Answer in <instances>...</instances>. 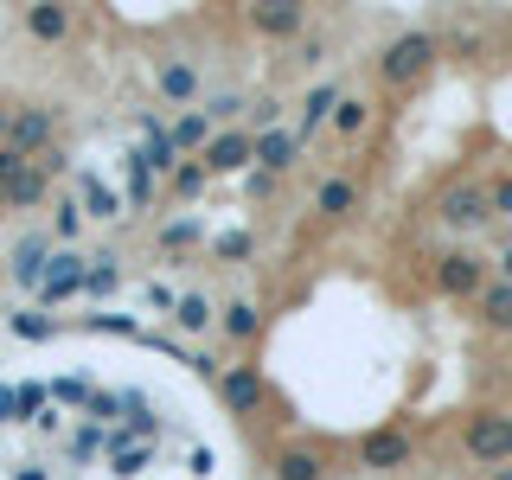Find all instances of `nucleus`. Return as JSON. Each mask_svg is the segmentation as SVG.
<instances>
[{
  "label": "nucleus",
  "instance_id": "15",
  "mask_svg": "<svg viewBox=\"0 0 512 480\" xmlns=\"http://www.w3.org/2000/svg\"><path fill=\"white\" fill-rule=\"evenodd\" d=\"M276 480H327V461L314 448H276Z\"/></svg>",
  "mask_w": 512,
  "mask_h": 480
},
{
  "label": "nucleus",
  "instance_id": "18",
  "mask_svg": "<svg viewBox=\"0 0 512 480\" xmlns=\"http://www.w3.org/2000/svg\"><path fill=\"white\" fill-rule=\"evenodd\" d=\"M116 288H122V263H116V256H96V263L84 269V288H77V295L103 301V295H116Z\"/></svg>",
  "mask_w": 512,
  "mask_h": 480
},
{
  "label": "nucleus",
  "instance_id": "2",
  "mask_svg": "<svg viewBox=\"0 0 512 480\" xmlns=\"http://www.w3.org/2000/svg\"><path fill=\"white\" fill-rule=\"evenodd\" d=\"M7 148L20 154V160H39L45 148H58V109H45V103L13 109V122H7Z\"/></svg>",
  "mask_w": 512,
  "mask_h": 480
},
{
  "label": "nucleus",
  "instance_id": "11",
  "mask_svg": "<svg viewBox=\"0 0 512 480\" xmlns=\"http://www.w3.org/2000/svg\"><path fill=\"white\" fill-rule=\"evenodd\" d=\"M167 135H173V148H180V154H192V160H199L205 148H212V135H218V128L205 122V109H180Z\"/></svg>",
  "mask_w": 512,
  "mask_h": 480
},
{
  "label": "nucleus",
  "instance_id": "35",
  "mask_svg": "<svg viewBox=\"0 0 512 480\" xmlns=\"http://www.w3.org/2000/svg\"><path fill=\"white\" fill-rule=\"evenodd\" d=\"M32 167H39L45 180H58V173H71V154H64V148H45L39 160H32Z\"/></svg>",
  "mask_w": 512,
  "mask_h": 480
},
{
  "label": "nucleus",
  "instance_id": "13",
  "mask_svg": "<svg viewBox=\"0 0 512 480\" xmlns=\"http://www.w3.org/2000/svg\"><path fill=\"white\" fill-rule=\"evenodd\" d=\"M26 32L39 45H58L64 32H71V7H58V0H39V7H26Z\"/></svg>",
  "mask_w": 512,
  "mask_h": 480
},
{
  "label": "nucleus",
  "instance_id": "33",
  "mask_svg": "<svg viewBox=\"0 0 512 480\" xmlns=\"http://www.w3.org/2000/svg\"><path fill=\"white\" fill-rule=\"evenodd\" d=\"M13 391H20V423H32V416L45 410V397H52L45 384H13Z\"/></svg>",
  "mask_w": 512,
  "mask_h": 480
},
{
  "label": "nucleus",
  "instance_id": "22",
  "mask_svg": "<svg viewBox=\"0 0 512 480\" xmlns=\"http://www.w3.org/2000/svg\"><path fill=\"white\" fill-rule=\"evenodd\" d=\"M218 327L231 333V340H256V333H263V314H256L250 301H231V308L218 314Z\"/></svg>",
  "mask_w": 512,
  "mask_h": 480
},
{
  "label": "nucleus",
  "instance_id": "7",
  "mask_svg": "<svg viewBox=\"0 0 512 480\" xmlns=\"http://www.w3.org/2000/svg\"><path fill=\"white\" fill-rule=\"evenodd\" d=\"M77 288H84V256H77V250H58L52 263H45V276H39V301L52 308V301L77 295Z\"/></svg>",
  "mask_w": 512,
  "mask_h": 480
},
{
  "label": "nucleus",
  "instance_id": "34",
  "mask_svg": "<svg viewBox=\"0 0 512 480\" xmlns=\"http://www.w3.org/2000/svg\"><path fill=\"white\" fill-rule=\"evenodd\" d=\"M13 333H20V340H45V333H52V314H13Z\"/></svg>",
  "mask_w": 512,
  "mask_h": 480
},
{
  "label": "nucleus",
  "instance_id": "16",
  "mask_svg": "<svg viewBox=\"0 0 512 480\" xmlns=\"http://www.w3.org/2000/svg\"><path fill=\"white\" fill-rule=\"evenodd\" d=\"M148 461H154V442H116V448H109V474H116V480L148 474Z\"/></svg>",
  "mask_w": 512,
  "mask_h": 480
},
{
  "label": "nucleus",
  "instance_id": "1",
  "mask_svg": "<svg viewBox=\"0 0 512 480\" xmlns=\"http://www.w3.org/2000/svg\"><path fill=\"white\" fill-rule=\"evenodd\" d=\"M436 32H404V39H391L384 45V58H378V77L391 90H404V84H416V77L429 71V64H436Z\"/></svg>",
  "mask_w": 512,
  "mask_h": 480
},
{
  "label": "nucleus",
  "instance_id": "43",
  "mask_svg": "<svg viewBox=\"0 0 512 480\" xmlns=\"http://www.w3.org/2000/svg\"><path fill=\"white\" fill-rule=\"evenodd\" d=\"M13 480H52V474H45V468H39V461H26V468H20V474H13Z\"/></svg>",
  "mask_w": 512,
  "mask_h": 480
},
{
  "label": "nucleus",
  "instance_id": "5",
  "mask_svg": "<svg viewBox=\"0 0 512 480\" xmlns=\"http://www.w3.org/2000/svg\"><path fill=\"white\" fill-rule=\"evenodd\" d=\"M199 160H205V173H244V167H256V141L244 135V128H218L212 148H205Z\"/></svg>",
  "mask_w": 512,
  "mask_h": 480
},
{
  "label": "nucleus",
  "instance_id": "46",
  "mask_svg": "<svg viewBox=\"0 0 512 480\" xmlns=\"http://www.w3.org/2000/svg\"><path fill=\"white\" fill-rule=\"evenodd\" d=\"M0 218H7V192H0Z\"/></svg>",
  "mask_w": 512,
  "mask_h": 480
},
{
  "label": "nucleus",
  "instance_id": "37",
  "mask_svg": "<svg viewBox=\"0 0 512 480\" xmlns=\"http://www.w3.org/2000/svg\"><path fill=\"white\" fill-rule=\"evenodd\" d=\"M26 167H32V160H20V154H13V148H0V192H7L13 180H20Z\"/></svg>",
  "mask_w": 512,
  "mask_h": 480
},
{
  "label": "nucleus",
  "instance_id": "14",
  "mask_svg": "<svg viewBox=\"0 0 512 480\" xmlns=\"http://www.w3.org/2000/svg\"><path fill=\"white\" fill-rule=\"evenodd\" d=\"M45 263H52V250H45V237H20V250H13V282H20V288H39Z\"/></svg>",
  "mask_w": 512,
  "mask_h": 480
},
{
  "label": "nucleus",
  "instance_id": "10",
  "mask_svg": "<svg viewBox=\"0 0 512 480\" xmlns=\"http://www.w3.org/2000/svg\"><path fill=\"white\" fill-rule=\"evenodd\" d=\"M436 288L442 295H480V256H468V250H448L442 263H436Z\"/></svg>",
  "mask_w": 512,
  "mask_h": 480
},
{
  "label": "nucleus",
  "instance_id": "30",
  "mask_svg": "<svg viewBox=\"0 0 512 480\" xmlns=\"http://www.w3.org/2000/svg\"><path fill=\"white\" fill-rule=\"evenodd\" d=\"M103 448H109V436H103V423H90V429H77V436H71V455H77V461L103 455Z\"/></svg>",
  "mask_w": 512,
  "mask_h": 480
},
{
  "label": "nucleus",
  "instance_id": "29",
  "mask_svg": "<svg viewBox=\"0 0 512 480\" xmlns=\"http://www.w3.org/2000/svg\"><path fill=\"white\" fill-rule=\"evenodd\" d=\"M205 180H212V173H205V160H180V167H173V186H180L186 199H199Z\"/></svg>",
  "mask_w": 512,
  "mask_h": 480
},
{
  "label": "nucleus",
  "instance_id": "31",
  "mask_svg": "<svg viewBox=\"0 0 512 480\" xmlns=\"http://www.w3.org/2000/svg\"><path fill=\"white\" fill-rule=\"evenodd\" d=\"M45 391H52L58 404H90V378H58V384H45Z\"/></svg>",
  "mask_w": 512,
  "mask_h": 480
},
{
  "label": "nucleus",
  "instance_id": "24",
  "mask_svg": "<svg viewBox=\"0 0 512 480\" xmlns=\"http://www.w3.org/2000/svg\"><path fill=\"white\" fill-rule=\"evenodd\" d=\"M77 186H84V205H90V218H116L122 205H116V192H109L96 173H77Z\"/></svg>",
  "mask_w": 512,
  "mask_h": 480
},
{
  "label": "nucleus",
  "instance_id": "27",
  "mask_svg": "<svg viewBox=\"0 0 512 480\" xmlns=\"http://www.w3.org/2000/svg\"><path fill=\"white\" fill-rule=\"evenodd\" d=\"M237 116H244V96H237V90H218L212 103H205V122H212V128H231Z\"/></svg>",
  "mask_w": 512,
  "mask_h": 480
},
{
  "label": "nucleus",
  "instance_id": "3",
  "mask_svg": "<svg viewBox=\"0 0 512 480\" xmlns=\"http://www.w3.org/2000/svg\"><path fill=\"white\" fill-rule=\"evenodd\" d=\"M468 455L480 461V468H506L512 461V416L506 410H480V416H468Z\"/></svg>",
  "mask_w": 512,
  "mask_h": 480
},
{
  "label": "nucleus",
  "instance_id": "28",
  "mask_svg": "<svg viewBox=\"0 0 512 480\" xmlns=\"http://www.w3.org/2000/svg\"><path fill=\"white\" fill-rule=\"evenodd\" d=\"M365 116H372V109H365L359 103V96H340V103H333V128H340V135H359V128H365Z\"/></svg>",
  "mask_w": 512,
  "mask_h": 480
},
{
  "label": "nucleus",
  "instance_id": "6",
  "mask_svg": "<svg viewBox=\"0 0 512 480\" xmlns=\"http://www.w3.org/2000/svg\"><path fill=\"white\" fill-rule=\"evenodd\" d=\"M218 391H224V404H231L237 416H256L263 397H269V384H263L256 365H231V372H218Z\"/></svg>",
  "mask_w": 512,
  "mask_h": 480
},
{
  "label": "nucleus",
  "instance_id": "32",
  "mask_svg": "<svg viewBox=\"0 0 512 480\" xmlns=\"http://www.w3.org/2000/svg\"><path fill=\"white\" fill-rule=\"evenodd\" d=\"M199 231H205L199 218H173L167 231H160V244H167V250H180V244H192V237H199Z\"/></svg>",
  "mask_w": 512,
  "mask_h": 480
},
{
  "label": "nucleus",
  "instance_id": "17",
  "mask_svg": "<svg viewBox=\"0 0 512 480\" xmlns=\"http://www.w3.org/2000/svg\"><path fill=\"white\" fill-rule=\"evenodd\" d=\"M45 192H52V180H45L39 167H26L20 180L7 186V212H32V205H45Z\"/></svg>",
  "mask_w": 512,
  "mask_h": 480
},
{
  "label": "nucleus",
  "instance_id": "9",
  "mask_svg": "<svg viewBox=\"0 0 512 480\" xmlns=\"http://www.w3.org/2000/svg\"><path fill=\"white\" fill-rule=\"evenodd\" d=\"M250 26L263 32V39H301V26H308V7H288V0H263V7H250Z\"/></svg>",
  "mask_w": 512,
  "mask_h": 480
},
{
  "label": "nucleus",
  "instance_id": "36",
  "mask_svg": "<svg viewBox=\"0 0 512 480\" xmlns=\"http://www.w3.org/2000/svg\"><path fill=\"white\" fill-rule=\"evenodd\" d=\"M84 327H103V333H128V340H135V320H122V314H84Z\"/></svg>",
  "mask_w": 512,
  "mask_h": 480
},
{
  "label": "nucleus",
  "instance_id": "20",
  "mask_svg": "<svg viewBox=\"0 0 512 480\" xmlns=\"http://www.w3.org/2000/svg\"><path fill=\"white\" fill-rule=\"evenodd\" d=\"M314 205H320V218H346L352 205H359V186H352V180H327L314 192Z\"/></svg>",
  "mask_w": 512,
  "mask_h": 480
},
{
  "label": "nucleus",
  "instance_id": "42",
  "mask_svg": "<svg viewBox=\"0 0 512 480\" xmlns=\"http://www.w3.org/2000/svg\"><path fill=\"white\" fill-rule=\"evenodd\" d=\"M77 224H84V205H71V199H64V205H58V231H64V237H71V231H77Z\"/></svg>",
  "mask_w": 512,
  "mask_h": 480
},
{
  "label": "nucleus",
  "instance_id": "12",
  "mask_svg": "<svg viewBox=\"0 0 512 480\" xmlns=\"http://www.w3.org/2000/svg\"><path fill=\"white\" fill-rule=\"evenodd\" d=\"M301 160V141L288 135V128H269V135H256V167L263 173H288Z\"/></svg>",
  "mask_w": 512,
  "mask_h": 480
},
{
  "label": "nucleus",
  "instance_id": "41",
  "mask_svg": "<svg viewBox=\"0 0 512 480\" xmlns=\"http://www.w3.org/2000/svg\"><path fill=\"white\" fill-rule=\"evenodd\" d=\"M0 423H20V391L13 384H0Z\"/></svg>",
  "mask_w": 512,
  "mask_h": 480
},
{
  "label": "nucleus",
  "instance_id": "21",
  "mask_svg": "<svg viewBox=\"0 0 512 480\" xmlns=\"http://www.w3.org/2000/svg\"><path fill=\"white\" fill-rule=\"evenodd\" d=\"M173 320H180L186 333H205V327H212V301H205L199 288H186V295L173 301Z\"/></svg>",
  "mask_w": 512,
  "mask_h": 480
},
{
  "label": "nucleus",
  "instance_id": "44",
  "mask_svg": "<svg viewBox=\"0 0 512 480\" xmlns=\"http://www.w3.org/2000/svg\"><path fill=\"white\" fill-rule=\"evenodd\" d=\"M7 122H13V109H7V103H0V148H7Z\"/></svg>",
  "mask_w": 512,
  "mask_h": 480
},
{
  "label": "nucleus",
  "instance_id": "19",
  "mask_svg": "<svg viewBox=\"0 0 512 480\" xmlns=\"http://www.w3.org/2000/svg\"><path fill=\"white\" fill-rule=\"evenodd\" d=\"M160 96L167 103H192L199 96V71L192 64H160Z\"/></svg>",
  "mask_w": 512,
  "mask_h": 480
},
{
  "label": "nucleus",
  "instance_id": "40",
  "mask_svg": "<svg viewBox=\"0 0 512 480\" xmlns=\"http://www.w3.org/2000/svg\"><path fill=\"white\" fill-rule=\"evenodd\" d=\"M116 410H122V397H103V391H90V416H96V423H109Z\"/></svg>",
  "mask_w": 512,
  "mask_h": 480
},
{
  "label": "nucleus",
  "instance_id": "25",
  "mask_svg": "<svg viewBox=\"0 0 512 480\" xmlns=\"http://www.w3.org/2000/svg\"><path fill=\"white\" fill-rule=\"evenodd\" d=\"M480 308H487L493 327H506L512 333V282H493V288H480Z\"/></svg>",
  "mask_w": 512,
  "mask_h": 480
},
{
  "label": "nucleus",
  "instance_id": "26",
  "mask_svg": "<svg viewBox=\"0 0 512 480\" xmlns=\"http://www.w3.org/2000/svg\"><path fill=\"white\" fill-rule=\"evenodd\" d=\"M148 199H154V173H148V160H141V148H135V154H128V205L141 212Z\"/></svg>",
  "mask_w": 512,
  "mask_h": 480
},
{
  "label": "nucleus",
  "instance_id": "8",
  "mask_svg": "<svg viewBox=\"0 0 512 480\" xmlns=\"http://www.w3.org/2000/svg\"><path fill=\"white\" fill-rule=\"evenodd\" d=\"M359 461H365L372 474L404 468V461H410V436H404V429H372V436L359 442Z\"/></svg>",
  "mask_w": 512,
  "mask_h": 480
},
{
  "label": "nucleus",
  "instance_id": "4",
  "mask_svg": "<svg viewBox=\"0 0 512 480\" xmlns=\"http://www.w3.org/2000/svg\"><path fill=\"white\" fill-rule=\"evenodd\" d=\"M436 218L448 224V231H474V224H487L493 218L487 212V186H480V180H455L436 199Z\"/></svg>",
  "mask_w": 512,
  "mask_h": 480
},
{
  "label": "nucleus",
  "instance_id": "45",
  "mask_svg": "<svg viewBox=\"0 0 512 480\" xmlns=\"http://www.w3.org/2000/svg\"><path fill=\"white\" fill-rule=\"evenodd\" d=\"M493 480H512V468H493Z\"/></svg>",
  "mask_w": 512,
  "mask_h": 480
},
{
  "label": "nucleus",
  "instance_id": "23",
  "mask_svg": "<svg viewBox=\"0 0 512 480\" xmlns=\"http://www.w3.org/2000/svg\"><path fill=\"white\" fill-rule=\"evenodd\" d=\"M333 103H340V90H333V84H320V90L308 96V109H301V128H295V141H308L314 128H320V122L333 116Z\"/></svg>",
  "mask_w": 512,
  "mask_h": 480
},
{
  "label": "nucleus",
  "instance_id": "39",
  "mask_svg": "<svg viewBox=\"0 0 512 480\" xmlns=\"http://www.w3.org/2000/svg\"><path fill=\"white\" fill-rule=\"evenodd\" d=\"M218 256H250V231H224L218 237Z\"/></svg>",
  "mask_w": 512,
  "mask_h": 480
},
{
  "label": "nucleus",
  "instance_id": "38",
  "mask_svg": "<svg viewBox=\"0 0 512 480\" xmlns=\"http://www.w3.org/2000/svg\"><path fill=\"white\" fill-rule=\"evenodd\" d=\"M487 212H512V173H506V180H493V186H487Z\"/></svg>",
  "mask_w": 512,
  "mask_h": 480
}]
</instances>
